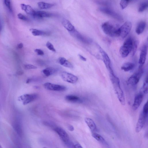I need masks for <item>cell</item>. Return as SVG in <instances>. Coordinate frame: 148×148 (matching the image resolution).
Instances as JSON below:
<instances>
[{
  "label": "cell",
  "instance_id": "obj_1",
  "mask_svg": "<svg viewBox=\"0 0 148 148\" xmlns=\"http://www.w3.org/2000/svg\"><path fill=\"white\" fill-rule=\"evenodd\" d=\"M109 72L111 80L118 100L122 105H125L126 101L125 96L123 91L120 87L119 78L115 75L113 71Z\"/></svg>",
  "mask_w": 148,
  "mask_h": 148
},
{
  "label": "cell",
  "instance_id": "obj_2",
  "mask_svg": "<svg viewBox=\"0 0 148 148\" xmlns=\"http://www.w3.org/2000/svg\"><path fill=\"white\" fill-rule=\"evenodd\" d=\"M102 29L106 35L111 37L119 36V26L115 22L109 21L102 24Z\"/></svg>",
  "mask_w": 148,
  "mask_h": 148
},
{
  "label": "cell",
  "instance_id": "obj_3",
  "mask_svg": "<svg viewBox=\"0 0 148 148\" xmlns=\"http://www.w3.org/2000/svg\"><path fill=\"white\" fill-rule=\"evenodd\" d=\"M133 41L131 38H129L126 40L119 50V53L123 58L128 56L132 50Z\"/></svg>",
  "mask_w": 148,
  "mask_h": 148
},
{
  "label": "cell",
  "instance_id": "obj_4",
  "mask_svg": "<svg viewBox=\"0 0 148 148\" xmlns=\"http://www.w3.org/2000/svg\"><path fill=\"white\" fill-rule=\"evenodd\" d=\"M144 72L142 67H139L138 71L128 78L127 81L128 85H135L139 82Z\"/></svg>",
  "mask_w": 148,
  "mask_h": 148
},
{
  "label": "cell",
  "instance_id": "obj_5",
  "mask_svg": "<svg viewBox=\"0 0 148 148\" xmlns=\"http://www.w3.org/2000/svg\"><path fill=\"white\" fill-rule=\"evenodd\" d=\"M99 10L102 13L119 21H123V18L122 16L108 7H101L99 8Z\"/></svg>",
  "mask_w": 148,
  "mask_h": 148
},
{
  "label": "cell",
  "instance_id": "obj_6",
  "mask_svg": "<svg viewBox=\"0 0 148 148\" xmlns=\"http://www.w3.org/2000/svg\"><path fill=\"white\" fill-rule=\"evenodd\" d=\"M54 130L58 134L62 140L68 146L71 143H70L68 135L65 130L61 127H54Z\"/></svg>",
  "mask_w": 148,
  "mask_h": 148
},
{
  "label": "cell",
  "instance_id": "obj_7",
  "mask_svg": "<svg viewBox=\"0 0 148 148\" xmlns=\"http://www.w3.org/2000/svg\"><path fill=\"white\" fill-rule=\"evenodd\" d=\"M148 112L142 111L141 113L136 126L135 131L136 132H140L144 126L147 117Z\"/></svg>",
  "mask_w": 148,
  "mask_h": 148
},
{
  "label": "cell",
  "instance_id": "obj_8",
  "mask_svg": "<svg viewBox=\"0 0 148 148\" xmlns=\"http://www.w3.org/2000/svg\"><path fill=\"white\" fill-rule=\"evenodd\" d=\"M132 27V24L131 22H126L119 28V36L122 38H125L131 31Z\"/></svg>",
  "mask_w": 148,
  "mask_h": 148
},
{
  "label": "cell",
  "instance_id": "obj_9",
  "mask_svg": "<svg viewBox=\"0 0 148 148\" xmlns=\"http://www.w3.org/2000/svg\"><path fill=\"white\" fill-rule=\"evenodd\" d=\"M70 32L72 36L81 42L87 44H91L92 42V40L90 38L83 35L75 29Z\"/></svg>",
  "mask_w": 148,
  "mask_h": 148
},
{
  "label": "cell",
  "instance_id": "obj_10",
  "mask_svg": "<svg viewBox=\"0 0 148 148\" xmlns=\"http://www.w3.org/2000/svg\"><path fill=\"white\" fill-rule=\"evenodd\" d=\"M38 97V95L37 94H27L20 96L19 99L22 102L23 105H26L36 100Z\"/></svg>",
  "mask_w": 148,
  "mask_h": 148
},
{
  "label": "cell",
  "instance_id": "obj_11",
  "mask_svg": "<svg viewBox=\"0 0 148 148\" xmlns=\"http://www.w3.org/2000/svg\"><path fill=\"white\" fill-rule=\"evenodd\" d=\"M61 75V78L64 81L69 83L74 84L78 80V77L67 72H62Z\"/></svg>",
  "mask_w": 148,
  "mask_h": 148
},
{
  "label": "cell",
  "instance_id": "obj_12",
  "mask_svg": "<svg viewBox=\"0 0 148 148\" xmlns=\"http://www.w3.org/2000/svg\"><path fill=\"white\" fill-rule=\"evenodd\" d=\"M97 46H98L99 51L103 57V61L105 65L106 68L109 72L112 70V69L111 66V60L108 55L103 48L100 46V45H97Z\"/></svg>",
  "mask_w": 148,
  "mask_h": 148
},
{
  "label": "cell",
  "instance_id": "obj_13",
  "mask_svg": "<svg viewBox=\"0 0 148 148\" xmlns=\"http://www.w3.org/2000/svg\"><path fill=\"white\" fill-rule=\"evenodd\" d=\"M44 86L46 89L50 91H66V87L64 86L57 85L49 82L45 83Z\"/></svg>",
  "mask_w": 148,
  "mask_h": 148
},
{
  "label": "cell",
  "instance_id": "obj_14",
  "mask_svg": "<svg viewBox=\"0 0 148 148\" xmlns=\"http://www.w3.org/2000/svg\"><path fill=\"white\" fill-rule=\"evenodd\" d=\"M148 46L146 45H144L141 48L140 54L139 63L140 65L139 67H142L145 62L146 56L147 54Z\"/></svg>",
  "mask_w": 148,
  "mask_h": 148
},
{
  "label": "cell",
  "instance_id": "obj_15",
  "mask_svg": "<svg viewBox=\"0 0 148 148\" xmlns=\"http://www.w3.org/2000/svg\"><path fill=\"white\" fill-rule=\"evenodd\" d=\"M144 95L142 93L140 92L139 94L136 96L133 106V110L134 111L137 110L140 107L142 102Z\"/></svg>",
  "mask_w": 148,
  "mask_h": 148
},
{
  "label": "cell",
  "instance_id": "obj_16",
  "mask_svg": "<svg viewBox=\"0 0 148 148\" xmlns=\"http://www.w3.org/2000/svg\"><path fill=\"white\" fill-rule=\"evenodd\" d=\"M21 7L22 9L28 14L30 15L32 17H34L36 11H35L30 6L22 4H21Z\"/></svg>",
  "mask_w": 148,
  "mask_h": 148
},
{
  "label": "cell",
  "instance_id": "obj_17",
  "mask_svg": "<svg viewBox=\"0 0 148 148\" xmlns=\"http://www.w3.org/2000/svg\"><path fill=\"white\" fill-rule=\"evenodd\" d=\"M62 24L64 27L69 32L73 31L75 29L74 27L70 22L66 19H63L62 20Z\"/></svg>",
  "mask_w": 148,
  "mask_h": 148
},
{
  "label": "cell",
  "instance_id": "obj_18",
  "mask_svg": "<svg viewBox=\"0 0 148 148\" xmlns=\"http://www.w3.org/2000/svg\"><path fill=\"white\" fill-rule=\"evenodd\" d=\"M85 120L92 132H94L97 131L96 126L93 120L89 118H85Z\"/></svg>",
  "mask_w": 148,
  "mask_h": 148
},
{
  "label": "cell",
  "instance_id": "obj_19",
  "mask_svg": "<svg viewBox=\"0 0 148 148\" xmlns=\"http://www.w3.org/2000/svg\"><path fill=\"white\" fill-rule=\"evenodd\" d=\"M52 15L50 13L46 12L41 11H35L33 17L35 18H42L45 17H49Z\"/></svg>",
  "mask_w": 148,
  "mask_h": 148
},
{
  "label": "cell",
  "instance_id": "obj_20",
  "mask_svg": "<svg viewBox=\"0 0 148 148\" xmlns=\"http://www.w3.org/2000/svg\"><path fill=\"white\" fill-rule=\"evenodd\" d=\"M65 99L68 102L72 103H81L82 101L78 96L73 95H69L66 96Z\"/></svg>",
  "mask_w": 148,
  "mask_h": 148
},
{
  "label": "cell",
  "instance_id": "obj_21",
  "mask_svg": "<svg viewBox=\"0 0 148 148\" xmlns=\"http://www.w3.org/2000/svg\"><path fill=\"white\" fill-rule=\"evenodd\" d=\"M59 63L61 66L70 68H73V66L70 62L64 57H60L59 59Z\"/></svg>",
  "mask_w": 148,
  "mask_h": 148
},
{
  "label": "cell",
  "instance_id": "obj_22",
  "mask_svg": "<svg viewBox=\"0 0 148 148\" xmlns=\"http://www.w3.org/2000/svg\"><path fill=\"white\" fill-rule=\"evenodd\" d=\"M135 67V65L133 63L127 62L124 64L121 67L124 71L127 72L132 70Z\"/></svg>",
  "mask_w": 148,
  "mask_h": 148
},
{
  "label": "cell",
  "instance_id": "obj_23",
  "mask_svg": "<svg viewBox=\"0 0 148 148\" xmlns=\"http://www.w3.org/2000/svg\"><path fill=\"white\" fill-rule=\"evenodd\" d=\"M146 25L145 22L144 21L141 22L139 23L136 28V33L139 35L142 33L145 29Z\"/></svg>",
  "mask_w": 148,
  "mask_h": 148
},
{
  "label": "cell",
  "instance_id": "obj_24",
  "mask_svg": "<svg viewBox=\"0 0 148 148\" xmlns=\"http://www.w3.org/2000/svg\"><path fill=\"white\" fill-rule=\"evenodd\" d=\"M56 72V69L54 68L48 67L43 70L42 73L45 76L48 77L54 74Z\"/></svg>",
  "mask_w": 148,
  "mask_h": 148
},
{
  "label": "cell",
  "instance_id": "obj_25",
  "mask_svg": "<svg viewBox=\"0 0 148 148\" xmlns=\"http://www.w3.org/2000/svg\"><path fill=\"white\" fill-rule=\"evenodd\" d=\"M37 4L38 7L41 9H48L52 8L54 5V4L43 1L38 2Z\"/></svg>",
  "mask_w": 148,
  "mask_h": 148
},
{
  "label": "cell",
  "instance_id": "obj_26",
  "mask_svg": "<svg viewBox=\"0 0 148 148\" xmlns=\"http://www.w3.org/2000/svg\"><path fill=\"white\" fill-rule=\"evenodd\" d=\"M30 30L32 35L35 36H42L47 34L46 32L37 29H31Z\"/></svg>",
  "mask_w": 148,
  "mask_h": 148
},
{
  "label": "cell",
  "instance_id": "obj_27",
  "mask_svg": "<svg viewBox=\"0 0 148 148\" xmlns=\"http://www.w3.org/2000/svg\"><path fill=\"white\" fill-rule=\"evenodd\" d=\"M140 92L142 93L144 95L148 94V78L147 77H146L145 79L143 87L141 89Z\"/></svg>",
  "mask_w": 148,
  "mask_h": 148
},
{
  "label": "cell",
  "instance_id": "obj_28",
  "mask_svg": "<svg viewBox=\"0 0 148 148\" xmlns=\"http://www.w3.org/2000/svg\"><path fill=\"white\" fill-rule=\"evenodd\" d=\"M92 137L96 140L97 141L106 144V142L104 139L103 137L98 134L96 133H93L92 134Z\"/></svg>",
  "mask_w": 148,
  "mask_h": 148
},
{
  "label": "cell",
  "instance_id": "obj_29",
  "mask_svg": "<svg viewBox=\"0 0 148 148\" xmlns=\"http://www.w3.org/2000/svg\"><path fill=\"white\" fill-rule=\"evenodd\" d=\"M148 7V2H144L141 3L138 9L139 12H142L147 9Z\"/></svg>",
  "mask_w": 148,
  "mask_h": 148
},
{
  "label": "cell",
  "instance_id": "obj_30",
  "mask_svg": "<svg viewBox=\"0 0 148 148\" xmlns=\"http://www.w3.org/2000/svg\"><path fill=\"white\" fill-rule=\"evenodd\" d=\"M138 42L137 41H133L132 50V55L134 56L135 54L137 51L138 46Z\"/></svg>",
  "mask_w": 148,
  "mask_h": 148
},
{
  "label": "cell",
  "instance_id": "obj_31",
  "mask_svg": "<svg viewBox=\"0 0 148 148\" xmlns=\"http://www.w3.org/2000/svg\"><path fill=\"white\" fill-rule=\"evenodd\" d=\"M131 1L130 0H121L120 2V5L122 9L125 8L128 6L129 3Z\"/></svg>",
  "mask_w": 148,
  "mask_h": 148
},
{
  "label": "cell",
  "instance_id": "obj_32",
  "mask_svg": "<svg viewBox=\"0 0 148 148\" xmlns=\"http://www.w3.org/2000/svg\"><path fill=\"white\" fill-rule=\"evenodd\" d=\"M4 1V4H5L6 7L8 8L10 12H12V7L11 2L10 1L8 0H5Z\"/></svg>",
  "mask_w": 148,
  "mask_h": 148
},
{
  "label": "cell",
  "instance_id": "obj_33",
  "mask_svg": "<svg viewBox=\"0 0 148 148\" xmlns=\"http://www.w3.org/2000/svg\"><path fill=\"white\" fill-rule=\"evenodd\" d=\"M46 46L49 50L54 52H56V50L55 49L54 46L52 44H51L49 41H48L46 43Z\"/></svg>",
  "mask_w": 148,
  "mask_h": 148
},
{
  "label": "cell",
  "instance_id": "obj_34",
  "mask_svg": "<svg viewBox=\"0 0 148 148\" xmlns=\"http://www.w3.org/2000/svg\"><path fill=\"white\" fill-rule=\"evenodd\" d=\"M24 68L26 69H35L37 68V67L31 64H26L24 65Z\"/></svg>",
  "mask_w": 148,
  "mask_h": 148
},
{
  "label": "cell",
  "instance_id": "obj_35",
  "mask_svg": "<svg viewBox=\"0 0 148 148\" xmlns=\"http://www.w3.org/2000/svg\"><path fill=\"white\" fill-rule=\"evenodd\" d=\"M17 16L18 18L20 20L25 21H27L29 20V19L27 17L21 13H19L18 15Z\"/></svg>",
  "mask_w": 148,
  "mask_h": 148
},
{
  "label": "cell",
  "instance_id": "obj_36",
  "mask_svg": "<svg viewBox=\"0 0 148 148\" xmlns=\"http://www.w3.org/2000/svg\"><path fill=\"white\" fill-rule=\"evenodd\" d=\"M96 3L97 4H99L105 6L109 5V4H110V3L106 1H96Z\"/></svg>",
  "mask_w": 148,
  "mask_h": 148
},
{
  "label": "cell",
  "instance_id": "obj_37",
  "mask_svg": "<svg viewBox=\"0 0 148 148\" xmlns=\"http://www.w3.org/2000/svg\"><path fill=\"white\" fill-rule=\"evenodd\" d=\"M35 51L37 53L38 55L40 56L44 55V51L41 50L37 49L35 50Z\"/></svg>",
  "mask_w": 148,
  "mask_h": 148
},
{
  "label": "cell",
  "instance_id": "obj_38",
  "mask_svg": "<svg viewBox=\"0 0 148 148\" xmlns=\"http://www.w3.org/2000/svg\"><path fill=\"white\" fill-rule=\"evenodd\" d=\"M78 56H79L80 59L81 60L84 61H86L87 59L85 57H84L83 56L80 54H78Z\"/></svg>",
  "mask_w": 148,
  "mask_h": 148
},
{
  "label": "cell",
  "instance_id": "obj_39",
  "mask_svg": "<svg viewBox=\"0 0 148 148\" xmlns=\"http://www.w3.org/2000/svg\"><path fill=\"white\" fill-rule=\"evenodd\" d=\"M68 129L71 131H73L74 130V127L71 125H69L68 127Z\"/></svg>",
  "mask_w": 148,
  "mask_h": 148
},
{
  "label": "cell",
  "instance_id": "obj_40",
  "mask_svg": "<svg viewBox=\"0 0 148 148\" xmlns=\"http://www.w3.org/2000/svg\"><path fill=\"white\" fill-rule=\"evenodd\" d=\"M74 148H83L80 145L78 144H77L75 145L74 146Z\"/></svg>",
  "mask_w": 148,
  "mask_h": 148
},
{
  "label": "cell",
  "instance_id": "obj_41",
  "mask_svg": "<svg viewBox=\"0 0 148 148\" xmlns=\"http://www.w3.org/2000/svg\"><path fill=\"white\" fill-rule=\"evenodd\" d=\"M23 44L22 43H20L18 45L17 47L19 49H22L23 48Z\"/></svg>",
  "mask_w": 148,
  "mask_h": 148
},
{
  "label": "cell",
  "instance_id": "obj_42",
  "mask_svg": "<svg viewBox=\"0 0 148 148\" xmlns=\"http://www.w3.org/2000/svg\"><path fill=\"white\" fill-rule=\"evenodd\" d=\"M1 29H2V26H1L0 22V32L1 30Z\"/></svg>",
  "mask_w": 148,
  "mask_h": 148
},
{
  "label": "cell",
  "instance_id": "obj_43",
  "mask_svg": "<svg viewBox=\"0 0 148 148\" xmlns=\"http://www.w3.org/2000/svg\"><path fill=\"white\" fill-rule=\"evenodd\" d=\"M0 148H2V146H1L0 144Z\"/></svg>",
  "mask_w": 148,
  "mask_h": 148
},
{
  "label": "cell",
  "instance_id": "obj_44",
  "mask_svg": "<svg viewBox=\"0 0 148 148\" xmlns=\"http://www.w3.org/2000/svg\"></svg>",
  "mask_w": 148,
  "mask_h": 148
}]
</instances>
